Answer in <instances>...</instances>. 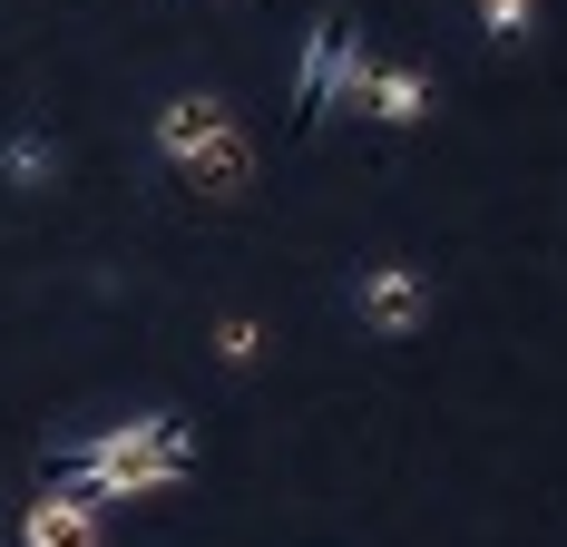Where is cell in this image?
Listing matches in <instances>:
<instances>
[{"label":"cell","instance_id":"obj_1","mask_svg":"<svg viewBox=\"0 0 567 547\" xmlns=\"http://www.w3.org/2000/svg\"><path fill=\"white\" fill-rule=\"evenodd\" d=\"M196 469V431L176 411H137L99 440H69L50 450V489H79V498H157Z\"/></svg>","mask_w":567,"mask_h":547},{"label":"cell","instance_id":"obj_2","mask_svg":"<svg viewBox=\"0 0 567 547\" xmlns=\"http://www.w3.org/2000/svg\"><path fill=\"white\" fill-rule=\"evenodd\" d=\"M157 147L186 166L196 196H245V166L255 157H245V137H235V117L216 99H167L157 109Z\"/></svg>","mask_w":567,"mask_h":547},{"label":"cell","instance_id":"obj_3","mask_svg":"<svg viewBox=\"0 0 567 547\" xmlns=\"http://www.w3.org/2000/svg\"><path fill=\"white\" fill-rule=\"evenodd\" d=\"M342 109L382 117V127H411V117H431V79L411 69V59H372V50H342V79H333Z\"/></svg>","mask_w":567,"mask_h":547},{"label":"cell","instance_id":"obj_4","mask_svg":"<svg viewBox=\"0 0 567 547\" xmlns=\"http://www.w3.org/2000/svg\"><path fill=\"white\" fill-rule=\"evenodd\" d=\"M342 50H352V20H342V10H323V20L303 30V69H293V127H313V117L333 109Z\"/></svg>","mask_w":567,"mask_h":547},{"label":"cell","instance_id":"obj_5","mask_svg":"<svg viewBox=\"0 0 567 547\" xmlns=\"http://www.w3.org/2000/svg\"><path fill=\"white\" fill-rule=\"evenodd\" d=\"M20 547H99V498L79 489H40L20 518Z\"/></svg>","mask_w":567,"mask_h":547},{"label":"cell","instance_id":"obj_6","mask_svg":"<svg viewBox=\"0 0 567 547\" xmlns=\"http://www.w3.org/2000/svg\"><path fill=\"white\" fill-rule=\"evenodd\" d=\"M421 303H431V293H421V274H411V265L362 274V313H372L382 332H411V323H421Z\"/></svg>","mask_w":567,"mask_h":547},{"label":"cell","instance_id":"obj_7","mask_svg":"<svg viewBox=\"0 0 567 547\" xmlns=\"http://www.w3.org/2000/svg\"><path fill=\"white\" fill-rule=\"evenodd\" d=\"M0 166H10V176H20V186H40V176H50V137H10V147H0Z\"/></svg>","mask_w":567,"mask_h":547},{"label":"cell","instance_id":"obj_8","mask_svg":"<svg viewBox=\"0 0 567 547\" xmlns=\"http://www.w3.org/2000/svg\"><path fill=\"white\" fill-rule=\"evenodd\" d=\"M528 10H538V0H480V30H489V40H528Z\"/></svg>","mask_w":567,"mask_h":547},{"label":"cell","instance_id":"obj_9","mask_svg":"<svg viewBox=\"0 0 567 547\" xmlns=\"http://www.w3.org/2000/svg\"><path fill=\"white\" fill-rule=\"evenodd\" d=\"M255 342H265V332L245 323V313H235V323H216V352H226V362H255Z\"/></svg>","mask_w":567,"mask_h":547}]
</instances>
